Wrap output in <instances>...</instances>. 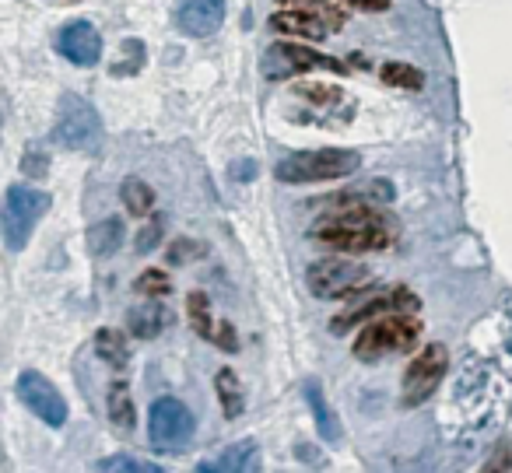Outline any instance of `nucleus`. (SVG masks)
Instances as JSON below:
<instances>
[{"label": "nucleus", "instance_id": "1", "mask_svg": "<svg viewBox=\"0 0 512 473\" xmlns=\"http://www.w3.org/2000/svg\"><path fill=\"white\" fill-rule=\"evenodd\" d=\"M334 211L316 221L313 239L337 253H376L397 239L393 221H386L379 211H372L365 200H337L327 197Z\"/></svg>", "mask_w": 512, "mask_h": 473}, {"label": "nucleus", "instance_id": "2", "mask_svg": "<svg viewBox=\"0 0 512 473\" xmlns=\"http://www.w3.org/2000/svg\"><path fill=\"white\" fill-rule=\"evenodd\" d=\"M421 344V319L414 312H386L372 319L355 340L358 361H383L393 354H407Z\"/></svg>", "mask_w": 512, "mask_h": 473}, {"label": "nucleus", "instance_id": "3", "mask_svg": "<svg viewBox=\"0 0 512 473\" xmlns=\"http://www.w3.org/2000/svg\"><path fill=\"white\" fill-rule=\"evenodd\" d=\"M362 169V155L348 148H323V151H299L278 162L274 176L281 183H323V179H344Z\"/></svg>", "mask_w": 512, "mask_h": 473}, {"label": "nucleus", "instance_id": "4", "mask_svg": "<svg viewBox=\"0 0 512 473\" xmlns=\"http://www.w3.org/2000/svg\"><path fill=\"white\" fill-rule=\"evenodd\" d=\"M50 211V197L43 190H32V186H11L8 197H4V214H0V232H4V246L11 253L25 249L32 228L43 221V214Z\"/></svg>", "mask_w": 512, "mask_h": 473}, {"label": "nucleus", "instance_id": "5", "mask_svg": "<svg viewBox=\"0 0 512 473\" xmlns=\"http://www.w3.org/2000/svg\"><path fill=\"white\" fill-rule=\"evenodd\" d=\"M193 431H197V421H193L190 407L176 396H158L151 403V414H148V438H151V449L155 452H183L190 445Z\"/></svg>", "mask_w": 512, "mask_h": 473}, {"label": "nucleus", "instance_id": "6", "mask_svg": "<svg viewBox=\"0 0 512 473\" xmlns=\"http://www.w3.org/2000/svg\"><path fill=\"white\" fill-rule=\"evenodd\" d=\"M372 270L358 260H344V256H327V260H316L306 274V284L316 298L323 302H337V298H348L355 291L369 288Z\"/></svg>", "mask_w": 512, "mask_h": 473}, {"label": "nucleus", "instance_id": "7", "mask_svg": "<svg viewBox=\"0 0 512 473\" xmlns=\"http://www.w3.org/2000/svg\"><path fill=\"white\" fill-rule=\"evenodd\" d=\"M53 137L64 144L67 151H95L102 141V120L85 99L78 95H64L57 109V127Z\"/></svg>", "mask_w": 512, "mask_h": 473}, {"label": "nucleus", "instance_id": "8", "mask_svg": "<svg viewBox=\"0 0 512 473\" xmlns=\"http://www.w3.org/2000/svg\"><path fill=\"white\" fill-rule=\"evenodd\" d=\"M260 71L264 78L271 81H285V78H295V74H309V71H334V74H344L348 67L334 57H323V53L309 50V46H299V43H274L264 50V60H260Z\"/></svg>", "mask_w": 512, "mask_h": 473}, {"label": "nucleus", "instance_id": "9", "mask_svg": "<svg viewBox=\"0 0 512 473\" xmlns=\"http://www.w3.org/2000/svg\"><path fill=\"white\" fill-rule=\"evenodd\" d=\"M449 368V351L442 344H428L421 347L418 358L407 365L404 372V403L407 407H418V403H425L428 396L435 393V386L442 382V375H446Z\"/></svg>", "mask_w": 512, "mask_h": 473}, {"label": "nucleus", "instance_id": "10", "mask_svg": "<svg viewBox=\"0 0 512 473\" xmlns=\"http://www.w3.org/2000/svg\"><path fill=\"white\" fill-rule=\"evenodd\" d=\"M18 396H22L25 407H29L39 421L50 424V428H64L67 424V400L43 372L25 368V372L18 375Z\"/></svg>", "mask_w": 512, "mask_h": 473}, {"label": "nucleus", "instance_id": "11", "mask_svg": "<svg viewBox=\"0 0 512 473\" xmlns=\"http://www.w3.org/2000/svg\"><path fill=\"white\" fill-rule=\"evenodd\" d=\"M386 312H418V298H414L407 288L372 291V295H365L362 302L351 305L348 312H341V316H334V323H330V330H334V333H348L351 326L365 323V319H379V316H386Z\"/></svg>", "mask_w": 512, "mask_h": 473}, {"label": "nucleus", "instance_id": "12", "mask_svg": "<svg viewBox=\"0 0 512 473\" xmlns=\"http://www.w3.org/2000/svg\"><path fill=\"white\" fill-rule=\"evenodd\" d=\"M186 312H190V326L197 330V337L211 340L221 351H239V333H235V326L214 316L211 298H207L204 291H193V295L186 298Z\"/></svg>", "mask_w": 512, "mask_h": 473}, {"label": "nucleus", "instance_id": "13", "mask_svg": "<svg viewBox=\"0 0 512 473\" xmlns=\"http://www.w3.org/2000/svg\"><path fill=\"white\" fill-rule=\"evenodd\" d=\"M57 53L74 67H95L102 57V36L92 22H71L57 32Z\"/></svg>", "mask_w": 512, "mask_h": 473}, {"label": "nucleus", "instance_id": "14", "mask_svg": "<svg viewBox=\"0 0 512 473\" xmlns=\"http://www.w3.org/2000/svg\"><path fill=\"white\" fill-rule=\"evenodd\" d=\"M225 0H179L176 4V25L179 32L193 39H204L214 36V32L225 25Z\"/></svg>", "mask_w": 512, "mask_h": 473}, {"label": "nucleus", "instance_id": "15", "mask_svg": "<svg viewBox=\"0 0 512 473\" xmlns=\"http://www.w3.org/2000/svg\"><path fill=\"white\" fill-rule=\"evenodd\" d=\"M271 29H274V32H288V36L313 39V43L327 39L330 32H337L334 25H330L323 15H313V11H299V8L278 11V15H271Z\"/></svg>", "mask_w": 512, "mask_h": 473}, {"label": "nucleus", "instance_id": "16", "mask_svg": "<svg viewBox=\"0 0 512 473\" xmlns=\"http://www.w3.org/2000/svg\"><path fill=\"white\" fill-rule=\"evenodd\" d=\"M200 473H249V470H260V449H256V442H235L228 445V449H221L214 459H204V463H197Z\"/></svg>", "mask_w": 512, "mask_h": 473}, {"label": "nucleus", "instance_id": "17", "mask_svg": "<svg viewBox=\"0 0 512 473\" xmlns=\"http://www.w3.org/2000/svg\"><path fill=\"white\" fill-rule=\"evenodd\" d=\"M306 400H309V410H313V421H316V431H320V438H323V442H337V438H341V421H337V414L330 410L327 396H323L320 379H309L306 382Z\"/></svg>", "mask_w": 512, "mask_h": 473}, {"label": "nucleus", "instance_id": "18", "mask_svg": "<svg viewBox=\"0 0 512 473\" xmlns=\"http://www.w3.org/2000/svg\"><path fill=\"white\" fill-rule=\"evenodd\" d=\"M127 326L137 340H155L158 333L169 326V312H165L162 302H148V305H141V309H130Z\"/></svg>", "mask_w": 512, "mask_h": 473}, {"label": "nucleus", "instance_id": "19", "mask_svg": "<svg viewBox=\"0 0 512 473\" xmlns=\"http://www.w3.org/2000/svg\"><path fill=\"white\" fill-rule=\"evenodd\" d=\"M123 235H127V228H123L120 218H102L99 225L88 228L85 242H88V249H92V256H109L123 246Z\"/></svg>", "mask_w": 512, "mask_h": 473}, {"label": "nucleus", "instance_id": "20", "mask_svg": "<svg viewBox=\"0 0 512 473\" xmlns=\"http://www.w3.org/2000/svg\"><path fill=\"white\" fill-rule=\"evenodd\" d=\"M109 421H113L123 435H130V431H134L137 417H134V400H130L127 382H116V386L109 389Z\"/></svg>", "mask_w": 512, "mask_h": 473}, {"label": "nucleus", "instance_id": "21", "mask_svg": "<svg viewBox=\"0 0 512 473\" xmlns=\"http://www.w3.org/2000/svg\"><path fill=\"white\" fill-rule=\"evenodd\" d=\"M95 351H99L102 361H109L113 368H127L130 361V347L123 340L120 330H99L95 333Z\"/></svg>", "mask_w": 512, "mask_h": 473}, {"label": "nucleus", "instance_id": "22", "mask_svg": "<svg viewBox=\"0 0 512 473\" xmlns=\"http://www.w3.org/2000/svg\"><path fill=\"white\" fill-rule=\"evenodd\" d=\"M214 386H218L225 417H239L242 414V389H239V379H235L232 368H221L218 379H214Z\"/></svg>", "mask_w": 512, "mask_h": 473}, {"label": "nucleus", "instance_id": "23", "mask_svg": "<svg viewBox=\"0 0 512 473\" xmlns=\"http://www.w3.org/2000/svg\"><path fill=\"white\" fill-rule=\"evenodd\" d=\"M120 200L127 204L130 214H137V218L155 207V193H151V186L141 183V179H127V183L120 186Z\"/></svg>", "mask_w": 512, "mask_h": 473}, {"label": "nucleus", "instance_id": "24", "mask_svg": "<svg viewBox=\"0 0 512 473\" xmlns=\"http://www.w3.org/2000/svg\"><path fill=\"white\" fill-rule=\"evenodd\" d=\"M379 78L393 88H407V92H418V88L425 85V74L411 64H386L383 71H379Z\"/></svg>", "mask_w": 512, "mask_h": 473}, {"label": "nucleus", "instance_id": "25", "mask_svg": "<svg viewBox=\"0 0 512 473\" xmlns=\"http://www.w3.org/2000/svg\"><path fill=\"white\" fill-rule=\"evenodd\" d=\"M102 473H162V466L148 463V459H134V456H109L99 459Z\"/></svg>", "mask_w": 512, "mask_h": 473}, {"label": "nucleus", "instance_id": "26", "mask_svg": "<svg viewBox=\"0 0 512 473\" xmlns=\"http://www.w3.org/2000/svg\"><path fill=\"white\" fill-rule=\"evenodd\" d=\"M278 4H292V8L299 11H313V15H323L334 29H341L344 25V11H337L334 4H327V0H278Z\"/></svg>", "mask_w": 512, "mask_h": 473}, {"label": "nucleus", "instance_id": "27", "mask_svg": "<svg viewBox=\"0 0 512 473\" xmlns=\"http://www.w3.org/2000/svg\"><path fill=\"white\" fill-rule=\"evenodd\" d=\"M137 291H141V295H151V298L169 295L172 291L169 274H162V270H144V274L137 277Z\"/></svg>", "mask_w": 512, "mask_h": 473}, {"label": "nucleus", "instance_id": "28", "mask_svg": "<svg viewBox=\"0 0 512 473\" xmlns=\"http://www.w3.org/2000/svg\"><path fill=\"white\" fill-rule=\"evenodd\" d=\"M162 232H165V218H151L148 225H144L141 232H137V253L148 256L151 249H155L158 242H162Z\"/></svg>", "mask_w": 512, "mask_h": 473}, {"label": "nucleus", "instance_id": "29", "mask_svg": "<svg viewBox=\"0 0 512 473\" xmlns=\"http://www.w3.org/2000/svg\"><path fill=\"white\" fill-rule=\"evenodd\" d=\"M190 253H200V246H193V242H172L169 260L172 263H186V260H190Z\"/></svg>", "mask_w": 512, "mask_h": 473}, {"label": "nucleus", "instance_id": "30", "mask_svg": "<svg viewBox=\"0 0 512 473\" xmlns=\"http://www.w3.org/2000/svg\"><path fill=\"white\" fill-rule=\"evenodd\" d=\"M351 8H362V11H386L390 8V0H348Z\"/></svg>", "mask_w": 512, "mask_h": 473}]
</instances>
